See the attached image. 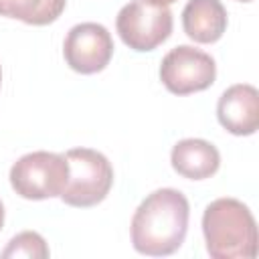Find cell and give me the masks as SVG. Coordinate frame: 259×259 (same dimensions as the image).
I'll return each instance as SVG.
<instances>
[{
	"label": "cell",
	"instance_id": "cell-1",
	"mask_svg": "<svg viewBox=\"0 0 259 259\" xmlns=\"http://www.w3.org/2000/svg\"><path fill=\"white\" fill-rule=\"evenodd\" d=\"M190 206L176 188H158L148 194L132 217V245L150 257L172 255L184 243Z\"/></svg>",
	"mask_w": 259,
	"mask_h": 259
},
{
	"label": "cell",
	"instance_id": "cell-2",
	"mask_svg": "<svg viewBox=\"0 0 259 259\" xmlns=\"http://www.w3.org/2000/svg\"><path fill=\"white\" fill-rule=\"evenodd\" d=\"M206 251L214 259H253L257 255V225L247 204L237 198H217L202 214Z\"/></svg>",
	"mask_w": 259,
	"mask_h": 259
},
{
	"label": "cell",
	"instance_id": "cell-3",
	"mask_svg": "<svg viewBox=\"0 0 259 259\" xmlns=\"http://www.w3.org/2000/svg\"><path fill=\"white\" fill-rule=\"evenodd\" d=\"M69 162V182L61 200L69 206L87 208L99 204L111 190L113 168L111 162L97 150L73 148L65 154Z\"/></svg>",
	"mask_w": 259,
	"mask_h": 259
},
{
	"label": "cell",
	"instance_id": "cell-4",
	"mask_svg": "<svg viewBox=\"0 0 259 259\" xmlns=\"http://www.w3.org/2000/svg\"><path fill=\"white\" fill-rule=\"evenodd\" d=\"M69 182V162L65 154L30 152L20 156L10 168L12 190L26 200L61 196Z\"/></svg>",
	"mask_w": 259,
	"mask_h": 259
},
{
	"label": "cell",
	"instance_id": "cell-5",
	"mask_svg": "<svg viewBox=\"0 0 259 259\" xmlns=\"http://www.w3.org/2000/svg\"><path fill=\"white\" fill-rule=\"evenodd\" d=\"M172 12L164 4L148 0H132L119 12L115 28L119 38L134 51L146 53L162 45L172 32Z\"/></svg>",
	"mask_w": 259,
	"mask_h": 259
},
{
	"label": "cell",
	"instance_id": "cell-6",
	"mask_svg": "<svg viewBox=\"0 0 259 259\" xmlns=\"http://www.w3.org/2000/svg\"><path fill=\"white\" fill-rule=\"evenodd\" d=\"M217 65L210 55L190 45H178L160 63V79L174 95L204 91L214 83Z\"/></svg>",
	"mask_w": 259,
	"mask_h": 259
},
{
	"label": "cell",
	"instance_id": "cell-7",
	"mask_svg": "<svg viewBox=\"0 0 259 259\" xmlns=\"http://www.w3.org/2000/svg\"><path fill=\"white\" fill-rule=\"evenodd\" d=\"M63 55L73 71L81 75H93L109 65L113 55V38L103 24L81 22L67 32Z\"/></svg>",
	"mask_w": 259,
	"mask_h": 259
},
{
	"label": "cell",
	"instance_id": "cell-8",
	"mask_svg": "<svg viewBox=\"0 0 259 259\" xmlns=\"http://www.w3.org/2000/svg\"><path fill=\"white\" fill-rule=\"evenodd\" d=\"M217 117L233 136L255 134L259 127V91L249 83L231 85L219 97Z\"/></svg>",
	"mask_w": 259,
	"mask_h": 259
},
{
	"label": "cell",
	"instance_id": "cell-9",
	"mask_svg": "<svg viewBox=\"0 0 259 259\" xmlns=\"http://www.w3.org/2000/svg\"><path fill=\"white\" fill-rule=\"evenodd\" d=\"M170 162L180 176L188 180H204L219 170L221 154L217 146L202 138H186L174 144Z\"/></svg>",
	"mask_w": 259,
	"mask_h": 259
},
{
	"label": "cell",
	"instance_id": "cell-10",
	"mask_svg": "<svg viewBox=\"0 0 259 259\" xmlns=\"http://www.w3.org/2000/svg\"><path fill=\"white\" fill-rule=\"evenodd\" d=\"M227 10L221 0H188L182 10V26L194 42H217L227 30Z\"/></svg>",
	"mask_w": 259,
	"mask_h": 259
},
{
	"label": "cell",
	"instance_id": "cell-11",
	"mask_svg": "<svg viewBox=\"0 0 259 259\" xmlns=\"http://www.w3.org/2000/svg\"><path fill=\"white\" fill-rule=\"evenodd\" d=\"M65 4L67 0H0V16L45 26L63 14Z\"/></svg>",
	"mask_w": 259,
	"mask_h": 259
},
{
	"label": "cell",
	"instance_id": "cell-12",
	"mask_svg": "<svg viewBox=\"0 0 259 259\" xmlns=\"http://www.w3.org/2000/svg\"><path fill=\"white\" fill-rule=\"evenodd\" d=\"M51 255L47 241L34 231H22L12 237L2 251V257H26V259H47Z\"/></svg>",
	"mask_w": 259,
	"mask_h": 259
},
{
	"label": "cell",
	"instance_id": "cell-13",
	"mask_svg": "<svg viewBox=\"0 0 259 259\" xmlns=\"http://www.w3.org/2000/svg\"><path fill=\"white\" fill-rule=\"evenodd\" d=\"M2 225H4V204L0 200V231H2Z\"/></svg>",
	"mask_w": 259,
	"mask_h": 259
},
{
	"label": "cell",
	"instance_id": "cell-14",
	"mask_svg": "<svg viewBox=\"0 0 259 259\" xmlns=\"http://www.w3.org/2000/svg\"><path fill=\"white\" fill-rule=\"evenodd\" d=\"M148 2H154V4H164V6H168V4H172V2H176V0H148Z\"/></svg>",
	"mask_w": 259,
	"mask_h": 259
},
{
	"label": "cell",
	"instance_id": "cell-15",
	"mask_svg": "<svg viewBox=\"0 0 259 259\" xmlns=\"http://www.w3.org/2000/svg\"><path fill=\"white\" fill-rule=\"evenodd\" d=\"M0 85H2V69H0Z\"/></svg>",
	"mask_w": 259,
	"mask_h": 259
},
{
	"label": "cell",
	"instance_id": "cell-16",
	"mask_svg": "<svg viewBox=\"0 0 259 259\" xmlns=\"http://www.w3.org/2000/svg\"><path fill=\"white\" fill-rule=\"evenodd\" d=\"M239 2H251V0H239Z\"/></svg>",
	"mask_w": 259,
	"mask_h": 259
}]
</instances>
